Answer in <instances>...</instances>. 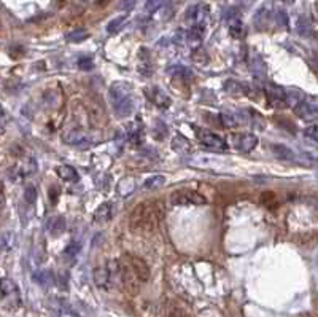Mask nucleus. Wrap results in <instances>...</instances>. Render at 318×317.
Listing matches in <instances>:
<instances>
[{
	"instance_id": "21",
	"label": "nucleus",
	"mask_w": 318,
	"mask_h": 317,
	"mask_svg": "<svg viewBox=\"0 0 318 317\" xmlns=\"http://www.w3.org/2000/svg\"><path fill=\"white\" fill-rule=\"evenodd\" d=\"M57 175L65 182H77L78 180V172L75 168L68 166V164H64V166L57 168Z\"/></svg>"
},
{
	"instance_id": "5",
	"label": "nucleus",
	"mask_w": 318,
	"mask_h": 317,
	"mask_svg": "<svg viewBox=\"0 0 318 317\" xmlns=\"http://www.w3.org/2000/svg\"><path fill=\"white\" fill-rule=\"evenodd\" d=\"M197 140L207 148H214V150H228V142L221 136H218L214 131H208L204 128H194Z\"/></svg>"
},
{
	"instance_id": "16",
	"label": "nucleus",
	"mask_w": 318,
	"mask_h": 317,
	"mask_svg": "<svg viewBox=\"0 0 318 317\" xmlns=\"http://www.w3.org/2000/svg\"><path fill=\"white\" fill-rule=\"evenodd\" d=\"M46 228H48V231L53 234V236H61V234L65 231V218L62 215H54L48 220Z\"/></svg>"
},
{
	"instance_id": "41",
	"label": "nucleus",
	"mask_w": 318,
	"mask_h": 317,
	"mask_svg": "<svg viewBox=\"0 0 318 317\" xmlns=\"http://www.w3.org/2000/svg\"><path fill=\"white\" fill-rule=\"evenodd\" d=\"M4 128H5V112L0 107V129H4Z\"/></svg>"
},
{
	"instance_id": "13",
	"label": "nucleus",
	"mask_w": 318,
	"mask_h": 317,
	"mask_svg": "<svg viewBox=\"0 0 318 317\" xmlns=\"http://www.w3.org/2000/svg\"><path fill=\"white\" fill-rule=\"evenodd\" d=\"M113 110L116 113V116H120V118H126V116H131V113L134 112V101H132V96H129L120 102L113 104Z\"/></svg>"
},
{
	"instance_id": "35",
	"label": "nucleus",
	"mask_w": 318,
	"mask_h": 317,
	"mask_svg": "<svg viewBox=\"0 0 318 317\" xmlns=\"http://www.w3.org/2000/svg\"><path fill=\"white\" fill-rule=\"evenodd\" d=\"M162 2H164V0H148L147 5H145V10L148 11V13H155L156 10L161 8Z\"/></svg>"
},
{
	"instance_id": "24",
	"label": "nucleus",
	"mask_w": 318,
	"mask_h": 317,
	"mask_svg": "<svg viewBox=\"0 0 318 317\" xmlns=\"http://www.w3.org/2000/svg\"><path fill=\"white\" fill-rule=\"evenodd\" d=\"M296 30L299 35H302V37H307V35L312 34V22L309 18H305V16H301L298 19V24H296Z\"/></svg>"
},
{
	"instance_id": "7",
	"label": "nucleus",
	"mask_w": 318,
	"mask_h": 317,
	"mask_svg": "<svg viewBox=\"0 0 318 317\" xmlns=\"http://www.w3.org/2000/svg\"><path fill=\"white\" fill-rule=\"evenodd\" d=\"M231 144L240 151H252L258 145V137L250 133H237L231 136Z\"/></svg>"
},
{
	"instance_id": "11",
	"label": "nucleus",
	"mask_w": 318,
	"mask_h": 317,
	"mask_svg": "<svg viewBox=\"0 0 318 317\" xmlns=\"http://www.w3.org/2000/svg\"><path fill=\"white\" fill-rule=\"evenodd\" d=\"M109 96H110V102L112 105L120 102L129 96H132V88L129 83H124V81H116L110 86V91H109Z\"/></svg>"
},
{
	"instance_id": "28",
	"label": "nucleus",
	"mask_w": 318,
	"mask_h": 317,
	"mask_svg": "<svg viewBox=\"0 0 318 317\" xmlns=\"http://www.w3.org/2000/svg\"><path fill=\"white\" fill-rule=\"evenodd\" d=\"M126 19H127V16H126V15H123V16H118V18L112 19V21L109 22V26H107V30H109L110 34H116L118 30H121V27L124 26Z\"/></svg>"
},
{
	"instance_id": "20",
	"label": "nucleus",
	"mask_w": 318,
	"mask_h": 317,
	"mask_svg": "<svg viewBox=\"0 0 318 317\" xmlns=\"http://www.w3.org/2000/svg\"><path fill=\"white\" fill-rule=\"evenodd\" d=\"M0 293H2L4 297H10V298H15L18 300V287L13 280L10 279H2L0 280Z\"/></svg>"
},
{
	"instance_id": "43",
	"label": "nucleus",
	"mask_w": 318,
	"mask_h": 317,
	"mask_svg": "<svg viewBox=\"0 0 318 317\" xmlns=\"http://www.w3.org/2000/svg\"><path fill=\"white\" fill-rule=\"evenodd\" d=\"M315 7H316V11H318V2H316V5H315Z\"/></svg>"
},
{
	"instance_id": "23",
	"label": "nucleus",
	"mask_w": 318,
	"mask_h": 317,
	"mask_svg": "<svg viewBox=\"0 0 318 317\" xmlns=\"http://www.w3.org/2000/svg\"><path fill=\"white\" fill-rule=\"evenodd\" d=\"M220 118H221L223 126H226V128H235V126L242 124L239 115L237 113H232V112H221Z\"/></svg>"
},
{
	"instance_id": "30",
	"label": "nucleus",
	"mask_w": 318,
	"mask_h": 317,
	"mask_svg": "<svg viewBox=\"0 0 318 317\" xmlns=\"http://www.w3.org/2000/svg\"><path fill=\"white\" fill-rule=\"evenodd\" d=\"M193 61H196L197 64H205L207 61H208V54L202 50V48H197L194 50V53H193Z\"/></svg>"
},
{
	"instance_id": "2",
	"label": "nucleus",
	"mask_w": 318,
	"mask_h": 317,
	"mask_svg": "<svg viewBox=\"0 0 318 317\" xmlns=\"http://www.w3.org/2000/svg\"><path fill=\"white\" fill-rule=\"evenodd\" d=\"M118 277L129 295H137L150 279V268L140 257L124 253L118 260Z\"/></svg>"
},
{
	"instance_id": "10",
	"label": "nucleus",
	"mask_w": 318,
	"mask_h": 317,
	"mask_svg": "<svg viewBox=\"0 0 318 317\" xmlns=\"http://www.w3.org/2000/svg\"><path fill=\"white\" fill-rule=\"evenodd\" d=\"M145 94H147L148 101L153 102V104H155L156 107H159V109H169V107H170V104H172L170 98H169L161 88H158V86L147 88V89H145Z\"/></svg>"
},
{
	"instance_id": "27",
	"label": "nucleus",
	"mask_w": 318,
	"mask_h": 317,
	"mask_svg": "<svg viewBox=\"0 0 318 317\" xmlns=\"http://www.w3.org/2000/svg\"><path fill=\"white\" fill-rule=\"evenodd\" d=\"M88 37H89V34H88V30H85V29H77V30H74V32L67 34V40H68V42H72V43L85 42Z\"/></svg>"
},
{
	"instance_id": "42",
	"label": "nucleus",
	"mask_w": 318,
	"mask_h": 317,
	"mask_svg": "<svg viewBox=\"0 0 318 317\" xmlns=\"http://www.w3.org/2000/svg\"><path fill=\"white\" fill-rule=\"evenodd\" d=\"M109 4V0H97V5L99 7H103V5H107Z\"/></svg>"
},
{
	"instance_id": "15",
	"label": "nucleus",
	"mask_w": 318,
	"mask_h": 317,
	"mask_svg": "<svg viewBox=\"0 0 318 317\" xmlns=\"http://www.w3.org/2000/svg\"><path fill=\"white\" fill-rule=\"evenodd\" d=\"M164 317H190V314H188V311L180 303L170 300L164 306Z\"/></svg>"
},
{
	"instance_id": "32",
	"label": "nucleus",
	"mask_w": 318,
	"mask_h": 317,
	"mask_svg": "<svg viewBox=\"0 0 318 317\" xmlns=\"http://www.w3.org/2000/svg\"><path fill=\"white\" fill-rule=\"evenodd\" d=\"M231 26V35L235 39H242L243 37V27H242V22L237 21V22H232Z\"/></svg>"
},
{
	"instance_id": "33",
	"label": "nucleus",
	"mask_w": 318,
	"mask_h": 317,
	"mask_svg": "<svg viewBox=\"0 0 318 317\" xmlns=\"http://www.w3.org/2000/svg\"><path fill=\"white\" fill-rule=\"evenodd\" d=\"M304 136L313 140V142H318V126L313 124V126H309V128H305L304 129Z\"/></svg>"
},
{
	"instance_id": "36",
	"label": "nucleus",
	"mask_w": 318,
	"mask_h": 317,
	"mask_svg": "<svg viewBox=\"0 0 318 317\" xmlns=\"http://www.w3.org/2000/svg\"><path fill=\"white\" fill-rule=\"evenodd\" d=\"M48 195H50V201H51V204H56V203H57V199H59V196H61V186L53 185L51 188H50V192H48Z\"/></svg>"
},
{
	"instance_id": "38",
	"label": "nucleus",
	"mask_w": 318,
	"mask_h": 317,
	"mask_svg": "<svg viewBox=\"0 0 318 317\" xmlns=\"http://www.w3.org/2000/svg\"><path fill=\"white\" fill-rule=\"evenodd\" d=\"M78 252H80V244H77V242L68 244L67 247H65V255L67 257H75Z\"/></svg>"
},
{
	"instance_id": "19",
	"label": "nucleus",
	"mask_w": 318,
	"mask_h": 317,
	"mask_svg": "<svg viewBox=\"0 0 318 317\" xmlns=\"http://www.w3.org/2000/svg\"><path fill=\"white\" fill-rule=\"evenodd\" d=\"M285 92H287V105L291 109H294L302 101H305V94L298 88H285Z\"/></svg>"
},
{
	"instance_id": "14",
	"label": "nucleus",
	"mask_w": 318,
	"mask_h": 317,
	"mask_svg": "<svg viewBox=\"0 0 318 317\" xmlns=\"http://www.w3.org/2000/svg\"><path fill=\"white\" fill-rule=\"evenodd\" d=\"M153 70H155V67H153L150 53L147 50H140V59H138V72H140V75L150 78L153 75Z\"/></svg>"
},
{
	"instance_id": "37",
	"label": "nucleus",
	"mask_w": 318,
	"mask_h": 317,
	"mask_svg": "<svg viewBox=\"0 0 318 317\" xmlns=\"http://www.w3.org/2000/svg\"><path fill=\"white\" fill-rule=\"evenodd\" d=\"M137 4V0H121L120 5H118V8H120L121 11H131Z\"/></svg>"
},
{
	"instance_id": "12",
	"label": "nucleus",
	"mask_w": 318,
	"mask_h": 317,
	"mask_svg": "<svg viewBox=\"0 0 318 317\" xmlns=\"http://www.w3.org/2000/svg\"><path fill=\"white\" fill-rule=\"evenodd\" d=\"M113 203L110 201H105L102 203L97 209H96V212H94V221L99 223V225H105L107 221L112 220L113 214H115V210H113Z\"/></svg>"
},
{
	"instance_id": "31",
	"label": "nucleus",
	"mask_w": 318,
	"mask_h": 317,
	"mask_svg": "<svg viewBox=\"0 0 318 317\" xmlns=\"http://www.w3.org/2000/svg\"><path fill=\"white\" fill-rule=\"evenodd\" d=\"M24 199H26L29 204H33L35 201H37V190H35L33 185L26 186V190H24Z\"/></svg>"
},
{
	"instance_id": "18",
	"label": "nucleus",
	"mask_w": 318,
	"mask_h": 317,
	"mask_svg": "<svg viewBox=\"0 0 318 317\" xmlns=\"http://www.w3.org/2000/svg\"><path fill=\"white\" fill-rule=\"evenodd\" d=\"M204 30H205V26H193L191 30L186 34V42L190 43L193 48H197L204 39Z\"/></svg>"
},
{
	"instance_id": "29",
	"label": "nucleus",
	"mask_w": 318,
	"mask_h": 317,
	"mask_svg": "<svg viewBox=\"0 0 318 317\" xmlns=\"http://www.w3.org/2000/svg\"><path fill=\"white\" fill-rule=\"evenodd\" d=\"M261 201H263V204H264L266 207H269V209H272V207L277 206V198H275L274 193H270V192H266V193L261 195Z\"/></svg>"
},
{
	"instance_id": "39",
	"label": "nucleus",
	"mask_w": 318,
	"mask_h": 317,
	"mask_svg": "<svg viewBox=\"0 0 318 317\" xmlns=\"http://www.w3.org/2000/svg\"><path fill=\"white\" fill-rule=\"evenodd\" d=\"M277 21H278L280 26H287L288 24V18H287L285 11H278V13H277Z\"/></svg>"
},
{
	"instance_id": "17",
	"label": "nucleus",
	"mask_w": 318,
	"mask_h": 317,
	"mask_svg": "<svg viewBox=\"0 0 318 317\" xmlns=\"http://www.w3.org/2000/svg\"><path fill=\"white\" fill-rule=\"evenodd\" d=\"M270 148H272V153L275 155V158H278L281 161H294V160H296V155H294V151L290 147H287V145L274 144Z\"/></svg>"
},
{
	"instance_id": "34",
	"label": "nucleus",
	"mask_w": 318,
	"mask_h": 317,
	"mask_svg": "<svg viewBox=\"0 0 318 317\" xmlns=\"http://www.w3.org/2000/svg\"><path fill=\"white\" fill-rule=\"evenodd\" d=\"M78 67L81 70H85V72H89V70H92V67H94V61L91 59V57H81V59L78 61Z\"/></svg>"
},
{
	"instance_id": "8",
	"label": "nucleus",
	"mask_w": 318,
	"mask_h": 317,
	"mask_svg": "<svg viewBox=\"0 0 318 317\" xmlns=\"http://www.w3.org/2000/svg\"><path fill=\"white\" fill-rule=\"evenodd\" d=\"M64 142L68 144V145H74V147H78L80 150H86L89 145H91V139L89 136L81 131V129H70L64 134Z\"/></svg>"
},
{
	"instance_id": "1",
	"label": "nucleus",
	"mask_w": 318,
	"mask_h": 317,
	"mask_svg": "<svg viewBox=\"0 0 318 317\" xmlns=\"http://www.w3.org/2000/svg\"><path fill=\"white\" fill-rule=\"evenodd\" d=\"M166 217V204L159 199L138 203L129 217V230L138 236L153 234Z\"/></svg>"
},
{
	"instance_id": "26",
	"label": "nucleus",
	"mask_w": 318,
	"mask_h": 317,
	"mask_svg": "<svg viewBox=\"0 0 318 317\" xmlns=\"http://www.w3.org/2000/svg\"><path fill=\"white\" fill-rule=\"evenodd\" d=\"M164 183H166V177H164V175H153V177L145 180L144 188H147V190L159 188V186H162Z\"/></svg>"
},
{
	"instance_id": "6",
	"label": "nucleus",
	"mask_w": 318,
	"mask_h": 317,
	"mask_svg": "<svg viewBox=\"0 0 318 317\" xmlns=\"http://www.w3.org/2000/svg\"><path fill=\"white\" fill-rule=\"evenodd\" d=\"M264 94L269 101V104L272 105L275 109H284V107H288L287 105V92H285V88H281L275 83H267L264 85L263 88Z\"/></svg>"
},
{
	"instance_id": "25",
	"label": "nucleus",
	"mask_w": 318,
	"mask_h": 317,
	"mask_svg": "<svg viewBox=\"0 0 318 317\" xmlns=\"http://www.w3.org/2000/svg\"><path fill=\"white\" fill-rule=\"evenodd\" d=\"M250 69H252V72L255 75H260V77H264V70H266V66L261 59V56H258L255 54L252 59H250Z\"/></svg>"
},
{
	"instance_id": "4",
	"label": "nucleus",
	"mask_w": 318,
	"mask_h": 317,
	"mask_svg": "<svg viewBox=\"0 0 318 317\" xmlns=\"http://www.w3.org/2000/svg\"><path fill=\"white\" fill-rule=\"evenodd\" d=\"M113 274H118V262L100 265L94 269V282L97 287L109 290L113 282Z\"/></svg>"
},
{
	"instance_id": "9",
	"label": "nucleus",
	"mask_w": 318,
	"mask_h": 317,
	"mask_svg": "<svg viewBox=\"0 0 318 317\" xmlns=\"http://www.w3.org/2000/svg\"><path fill=\"white\" fill-rule=\"evenodd\" d=\"M294 113H296L302 121H307V123L318 120V107L309 101H302L299 105H296V107H294Z\"/></svg>"
},
{
	"instance_id": "40",
	"label": "nucleus",
	"mask_w": 318,
	"mask_h": 317,
	"mask_svg": "<svg viewBox=\"0 0 318 317\" xmlns=\"http://www.w3.org/2000/svg\"><path fill=\"white\" fill-rule=\"evenodd\" d=\"M5 206V186L0 182V209Z\"/></svg>"
},
{
	"instance_id": "3",
	"label": "nucleus",
	"mask_w": 318,
	"mask_h": 317,
	"mask_svg": "<svg viewBox=\"0 0 318 317\" xmlns=\"http://www.w3.org/2000/svg\"><path fill=\"white\" fill-rule=\"evenodd\" d=\"M169 199L173 206H204V204H207L205 196H202L199 192L191 190V188L175 190V192H172Z\"/></svg>"
},
{
	"instance_id": "22",
	"label": "nucleus",
	"mask_w": 318,
	"mask_h": 317,
	"mask_svg": "<svg viewBox=\"0 0 318 317\" xmlns=\"http://www.w3.org/2000/svg\"><path fill=\"white\" fill-rule=\"evenodd\" d=\"M172 148L175 151H179V153H190V151H191V144L188 142V139H185L183 136L176 134L172 139Z\"/></svg>"
}]
</instances>
